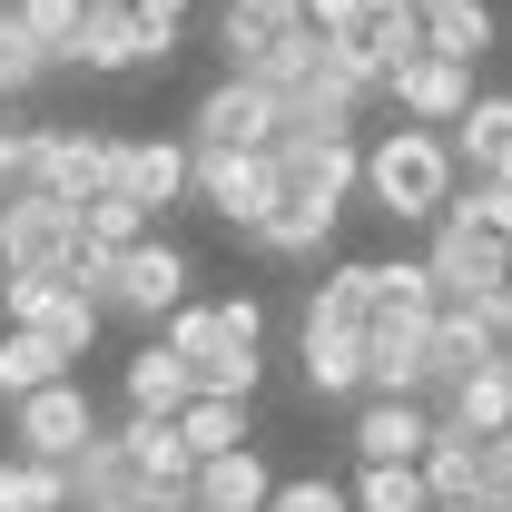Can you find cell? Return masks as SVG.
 Masks as SVG:
<instances>
[{
	"label": "cell",
	"instance_id": "cell-22",
	"mask_svg": "<svg viewBox=\"0 0 512 512\" xmlns=\"http://www.w3.org/2000/svg\"><path fill=\"white\" fill-rule=\"evenodd\" d=\"M434 414H453L463 434H483V444H493V434L512 424V365H503V355H493V365H473L463 384H444V394H434Z\"/></svg>",
	"mask_w": 512,
	"mask_h": 512
},
{
	"label": "cell",
	"instance_id": "cell-41",
	"mask_svg": "<svg viewBox=\"0 0 512 512\" xmlns=\"http://www.w3.org/2000/svg\"><path fill=\"white\" fill-rule=\"evenodd\" d=\"M483 463H493V473H503V483H512V424H503V434H493V444H483Z\"/></svg>",
	"mask_w": 512,
	"mask_h": 512
},
{
	"label": "cell",
	"instance_id": "cell-14",
	"mask_svg": "<svg viewBox=\"0 0 512 512\" xmlns=\"http://www.w3.org/2000/svg\"><path fill=\"white\" fill-rule=\"evenodd\" d=\"M79 473V512H99V503H138V493H158V473H148V453L128 444V424L119 434H99V444L69 463Z\"/></svg>",
	"mask_w": 512,
	"mask_h": 512
},
{
	"label": "cell",
	"instance_id": "cell-24",
	"mask_svg": "<svg viewBox=\"0 0 512 512\" xmlns=\"http://www.w3.org/2000/svg\"><path fill=\"white\" fill-rule=\"evenodd\" d=\"M69 365H79V355H69V345L50 335V325H10V335H0V404H20L30 384L69 375Z\"/></svg>",
	"mask_w": 512,
	"mask_h": 512
},
{
	"label": "cell",
	"instance_id": "cell-35",
	"mask_svg": "<svg viewBox=\"0 0 512 512\" xmlns=\"http://www.w3.org/2000/svg\"><path fill=\"white\" fill-rule=\"evenodd\" d=\"M266 512H355V483H325V473H296V483H276V503Z\"/></svg>",
	"mask_w": 512,
	"mask_h": 512
},
{
	"label": "cell",
	"instance_id": "cell-3",
	"mask_svg": "<svg viewBox=\"0 0 512 512\" xmlns=\"http://www.w3.org/2000/svg\"><path fill=\"white\" fill-rule=\"evenodd\" d=\"M10 444H20V453H50V463H79V453L99 444V404H89V384H79V375L30 384V394L10 404Z\"/></svg>",
	"mask_w": 512,
	"mask_h": 512
},
{
	"label": "cell",
	"instance_id": "cell-12",
	"mask_svg": "<svg viewBox=\"0 0 512 512\" xmlns=\"http://www.w3.org/2000/svg\"><path fill=\"white\" fill-rule=\"evenodd\" d=\"M119 148L128 138H99V128H40V188H60V197L119 188Z\"/></svg>",
	"mask_w": 512,
	"mask_h": 512
},
{
	"label": "cell",
	"instance_id": "cell-1",
	"mask_svg": "<svg viewBox=\"0 0 512 512\" xmlns=\"http://www.w3.org/2000/svg\"><path fill=\"white\" fill-rule=\"evenodd\" d=\"M463 188V158H453V128H424V119H394L365 148V197H375V217L394 227H434Z\"/></svg>",
	"mask_w": 512,
	"mask_h": 512
},
{
	"label": "cell",
	"instance_id": "cell-17",
	"mask_svg": "<svg viewBox=\"0 0 512 512\" xmlns=\"http://www.w3.org/2000/svg\"><path fill=\"white\" fill-rule=\"evenodd\" d=\"M463 178H512V89H473V109L453 119Z\"/></svg>",
	"mask_w": 512,
	"mask_h": 512
},
{
	"label": "cell",
	"instance_id": "cell-38",
	"mask_svg": "<svg viewBox=\"0 0 512 512\" xmlns=\"http://www.w3.org/2000/svg\"><path fill=\"white\" fill-rule=\"evenodd\" d=\"M227 10H247V20H266V30H296V20H306V0H227Z\"/></svg>",
	"mask_w": 512,
	"mask_h": 512
},
{
	"label": "cell",
	"instance_id": "cell-32",
	"mask_svg": "<svg viewBox=\"0 0 512 512\" xmlns=\"http://www.w3.org/2000/svg\"><path fill=\"white\" fill-rule=\"evenodd\" d=\"M99 316H109V296H89V286H60V306H50V335H60L69 355H89V345H99Z\"/></svg>",
	"mask_w": 512,
	"mask_h": 512
},
{
	"label": "cell",
	"instance_id": "cell-2",
	"mask_svg": "<svg viewBox=\"0 0 512 512\" xmlns=\"http://www.w3.org/2000/svg\"><path fill=\"white\" fill-rule=\"evenodd\" d=\"M276 197H286V158L276 148H197V207L227 217L237 237L276 217Z\"/></svg>",
	"mask_w": 512,
	"mask_h": 512
},
{
	"label": "cell",
	"instance_id": "cell-37",
	"mask_svg": "<svg viewBox=\"0 0 512 512\" xmlns=\"http://www.w3.org/2000/svg\"><path fill=\"white\" fill-rule=\"evenodd\" d=\"M217 316H227V335H237V345H266V296H227Z\"/></svg>",
	"mask_w": 512,
	"mask_h": 512
},
{
	"label": "cell",
	"instance_id": "cell-46",
	"mask_svg": "<svg viewBox=\"0 0 512 512\" xmlns=\"http://www.w3.org/2000/svg\"><path fill=\"white\" fill-rule=\"evenodd\" d=\"M503 365H512V345H503Z\"/></svg>",
	"mask_w": 512,
	"mask_h": 512
},
{
	"label": "cell",
	"instance_id": "cell-36",
	"mask_svg": "<svg viewBox=\"0 0 512 512\" xmlns=\"http://www.w3.org/2000/svg\"><path fill=\"white\" fill-rule=\"evenodd\" d=\"M128 10L148 20V40H158V50H178V30H188V10H197V0H128Z\"/></svg>",
	"mask_w": 512,
	"mask_h": 512
},
{
	"label": "cell",
	"instance_id": "cell-40",
	"mask_svg": "<svg viewBox=\"0 0 512 512\" xmlns=\"http://www.w3.org/2000/svg\"><path fill=\"white\" fill-rule=\"evenodd\" d=\"M483 316L503 325V345H512V266H503V276H493V296H483Z\"/></svg>",
	"mask_w": 512,
	"mask_h": 512
},
{
	"label": "cell",
	"instance_id": "cell-23",
	"mask_svg": "<svg viewBox=\"0 0 512 512\" xmlns=\"http://www.w3.org/2000/svg\"><path fill=\"white\" fill-rule=\"evenodd\" d=\"M197 493H207L217 512H266L276 503V473H266L256 444H237V453H207V463H197Z\"/></svg>",
	"mask_w": 512,
	"mask_h": 512
},
{
	"label": "cell",
	"instance_id": "cell-19",
	"mask_svg": "<svg viewBox=\"0 0 512 512\" xmlns=\"http://www.w3.org/2000/svg\"><path fill=\"white\" fill-rule=\"evenodd\" d=\"M148 60H168L158 40H148V20L138 10H89V30H79V69H99V79H119V69H148Z\"/></svg>",
	"mask_w": 512,
	"mask_h": 512
},
{
	"label": "cell",
	"instance_id": "cell-13",
	"mask_svg": "<svg viewBox=\"0 0 512 512\" xmlns=\"http://www.w3.org/2000/svg\"><path fill=\"white\" fill-rule=\"evenodd\" d=\"M345 50L375 69V79H394L404 60H424V50H434V40H424V0H375V10L345 30Z\"/></svg>",
	"mask_w": 512,
	"mask_h": 512
},
{
	"label": "cell",
	"instance_id": "cell-45",
	"mask_svg": "<svg viewBox=\"0 0 512 512\" xmlns=\"http://www.w3.org/2000/svg\"><path fill=\"white\" fill-rule=\"evenodd\" d=\"M0 276H10V247H0Z\"/></svg>",
	"mask_w": 512,
	"mask_h": 512
},
{
	"label": "cell",
	"instance_id": "cell-44",
	"mask_svg": "<svg viewBox=\"0 0 512 512\" xmlns=\"http://www.w3.org/2000/svg\"><path fill=\"white\" fill-rule=\"evenodd\" d=\"M89 10H119V0H89Z\"/></svg>",
	"mask_w": 512,
	"mask_h": 512
},
{
	"label": "cell",
	"instance_id": "cell-33",
	"mask_svg": "<svg viewBox=\"0 0 512 512\" xmlns=\"http://www.w3.org/2000/svg\"><path fill=\"white\" fill-rule=\"evenodd\" d=\"M444 217H473V227H493V237H512V178H473V188H453Z\"/></svg>",
	"mask_w": 512,
	"mask_h": 512
},
{
	"label": "cell",
	"instance_id": "cell-30",
	"mask_svg": "<svg viewBox=\"0 0 512 512\" xmlns=\"http://www.w3.org/2000/svg\"><path fill=\"white\" fill-rule=\"evenodd\" d=\"M20 20H30V40L50 50V60H79V30H89V0H10Z\"/></svg>",
	"mask_w": 512,
	"mask_h": 512
},
{
	"label": "cell",
	"instance_id": "cell-16",
	"mask_svg": "<svg viewBox=\"0 0 512 512\" xmlns=\"http://www.w3.org/2000/svg\"><path fill=\"white\" fill-rule=\"evenodd\" d=\"M375 316H384V266H375V256H345V266H325V286L306 296V325L375 335Z\"/></svg>",
	"mask_w": 512,
	"mask_h": 512
},
{
	"label": "cell",
	"instance_id": "cell-42",
	"mask_svg": "<svg viewBox=\"0 0 512 512\" xmlns=\"http://www.w3.org/2000/svg\"><path fill=\"white\" fill-rule=\"evenodd\" d=\"M158 512H217V503H207V493L188 483V493H158Z\"/></svg>",
	"mask_w": 512,
	"mask_h": 512
},
{
	"label": "cell",
	"instance_id": "cell-5",
	"mask_svg": "<svg viewBox=\"0 0 512 512\" xmlns=\"http://www.w3.org/2000/svg\"><path fill=\"white\" fill-rule=\"evenodd\" d=\"M276 158H286V188H296V197H325V207H345V197L365 188V148H355V128H276Z\"/></svg>",
	"mask_w": 512,
	"mask_h": 512
},
{
	"label": "cell",
	"instance_id": "cell-18",
	"mask_svg": "<svg viewBox=\"0 0 512 512\" xmlns=\"http://www.w3.org/2000/svg\"><path fill=\"white\" fill-rule=\"evenodd\" d=\"M188 404H197V365L168 345V335L128 355V414H188Z\"/></svg>",
	"mask_w": 512,
	"mask_h": 512
},
{
	"label": "cell",
	"instance_id": "cell-31",
	"mask_svg": "<svg viewBox=\"0 0 512 512\" xmlns=\"http://www.w3.org/2000/svg\"><path fill=\"white\" fill-rule=\"evenodd\" d=\"M40 69H60L40 40H30V20L20 10H0V99H20V89H40Z\"/></svg>",
	"mask_w": 512,
	"mask_h": 512
},
{
	"label": "cell",
	"instance_id": "cell-4",
	"mask_svg": "<svg viewBox=\"0 0 512 512\" xmlns=\"http://www.w3.org/2000/svg\"><path fill=\"white\" fill-rule=\"evenodd\" d=\"M276 128H286V99H276L266 79H247V69H227V79L197 99L188 138L197 148H276Z\"/></svg>",
	"mask_w": 512,
	"mask_h": 512
},
{
	"label": "cell",
	"instance_id": "cell-26",
	"mask_svg": "<svg viewBox=\"0 0 512 512\" xmlns=\"http://www.w3.org/2000/svg\"><path fill=\"white\" fill-rule=\"evenodd\" d=\"M306 394H365V335L306 325Z\"/></svg>",
	"mask_w": 512,
	"mask_h": 512
},
{
	"label": "cell",
	"instance_id": "cell-39",
	"mask_svg": "<svg viewBox=\"0 0 512 512\" xmlns=\"http://www.w3.org/2000/svg\"><path fill=\"white\" fill-rule=\"evenodd\" d=\"M365 10H375V0H306V20H316V30H355Z\"/></svg>",
	"mask_w": 512,
	"mask_h": 512
},
{
	"label": "cell",
	"instance_id": "cell-7",
	"mask_svg": "<svg viewBox=\"0 0 512 512\" xmlns=\"http://www.w3.org/2000/svg\"><path fill=\"white\" fill-rule=\"evenodd\" d=\"M188 247H178V237H138V247L119 256V286H109V306H119V316H178V306H188Z\"/></svg>",
	"mask_w": 512,
	"mask_h": 512
},
{
	"label": "cell",
	"instance_id": "cell-6",
	"mask_svg": "<svg viewBox=\"0 0 512 512\" xmlns=\"http://www.w3.org/2000/svg\"><path fill=\"white\" fill-rule=\"evenodd\" d=\"M434 286H444V306H483L493 296V276L512 266V237L493 227H473V217H434Z\"/></svg>",
	"mask_w": 512,
	"mask_h": 512
},
{
	"label": "cell",
	"instance_id": "cell-28",
	"mask_svg": "<svg viewBox=\"0 0 512 512\" xmlns=\"http://www.w3.org/2000/svg\"><path fill=\"white\" fill-rule=\"evenodd\" d=\"M355 512H434L424 463H355Z\"/></svg>",
	"mask_w": 512,
	"mask_h": 512
},
{
	"label": "cell",
	"instance_id": "cell-8",
	"mask_svg": "<svg viewBox=\"0 0 512 512\" xmlns=\"http://www.w3.org/2000/svg\"><path fill=\"white\" fill-rule=\"evenodd\" d=\"M345 444H355V463H424L434 404H424V394H365L355 424H345Z\"/></svg>",
	"mask_w": 512,
	"mask_h": 512
},
{
	"label": "cell",
	"instance_id": "cell-21",
	"mask_svg": "<svg viewBox=\"0 0 512 512\" xmlns=\"http://www.w3.org/2000/svg\"><path fill=\"white\" fill-rule=\"evenodd\" d=\"M79 503V473L50 463V453H0V512H69Z\"/></svg>",
	"mask_w": 512,
	"mask_h": 512
},
{
	"label": "cell",
	"instance_id": "cell-47",
	"mask_svg": "<svg viewBox=\"0 0 512 512\" xmlns=\"http://www.w3.org/2000/svg\"><path fill=\"white\" fill-rule=\"evenodd\" d=\"M424 10H434V0H424Z\"/></svg>",
	"mask_w": 512,
	"mask_h": 512
},
{
	"label": "cell",
	"instance_id": "cell-43",
	"mask_svg": "<svg viewBox=\"0 0 512 512\" xmlns=\"http://www.w3.org/2000/svg\"><path fill=\"white\" fill-rule=\"evenodd\" d=\"M99 512H158V493H138V503H99Z\"/></svg>",
	"mask_w": 512,
	"mask_h": 512
},
{
	"label": "cell",
	"instance_id": "cell-29",
	"mask_svg": "<svg viewBox=\"0 0 512 512\" xmlns=\"http://www.w3.org/2000/svg\"><path fill=\"white\" fill-rule=\"evenodd\" d=\"M178 424H188L197 463H207V453H237V444H247V394H197Z\"/></svg>",
	"mask_w": 512,
	"mask_h": 512
},
{
	"label": "cell",
	"instance_id": "cell-20",
	"mask_svg": "<svg viewBox=\"0 0 512 512\" xmlns=\"http://www.w3.org/2000/svg\"><path fill=\"white\" fill-rule=\"evenodd\" d=\"M493 355H503V325L483 316V306H444V316H434V394L463 384L473 365H493Z\"/></svg>",
	"mask_w": 512,
	"mask_h": 512
},
{
	"label": "cell",
	"instance_id": "cell-34",
	"mask_svg": "<svg viewBox=\"0 0 512 512\" xmlns=\"http://www.w3.org/2000/svg\"><path fill=\"white\" fill-rule=\"evenodd\" d=\"M40 188V128H0V207Z\"/></svg>",
	"mask_w": 512,
	"mask_h": 512
},
{
	"label": "cell",
	"instance_id": "cell-15",
	"mask_svg": "<svg viewBox=\"0 0 512 512\" xmlns=\"http://www.w3.org/2000/svg\"><path fill=\"white\" fill-rule=\"evenodd\" d=\"M335 217H345V207H325V197H276V217H266V227H247V247L256 256H276V266H306V256H325L335 247Z\"/></svg>",
	"mask_w": 512,
	"mask_h": 512
},
{
	"label": "cell",
	"instance_id": "cell-9",
	"mask_svg": "<svg viewBox=\"0 0 512 512\" xmlns=\"http://www.w3.org/2000/svg\"><path fill=\"white\" fill-rule=\"evenodd\" d=\"M0 247H10V266H69V247H79V197L60 188H30L0 207Z\"/></svg>",
	"mask_w": 512,
	"mask_h": 512
},
{
	"label": "cell",
	"instance_id": "cell-10",
	"mask_svg": "<svg viewBox=\"0 0 512 512\" xmlns=\"http://www.w3.org/2000/svg\"><path fill=\"white\" fill-rule=\"evenodd\" d=\"M384 99H394V119H424V128H453L473 109V60H453V50H424V60H404L384 79Z\"/></svg>",
	"mask_w": 512,
	"mask_h": 512
},
{
	"label": "cell",
	"instance_id": "cell-11",
	"mask_svg": "<svg viewBox=\"0 0 512 512\" xmlns=\"http://www.w3.org/2000/svg\"><path fill=\"white\" fill-rule=\"evenodd\" d=\"M119 188L148 197L158 217H168V207H197V138H128L119 148Z\"/></svg>",
	"mask_w": 512,
	"mask_h": 512
},
{
	"label": "cell",
	"instance_id": "cell-25",
	"mask_svg": "<svg viewBox=\"0 0 512 512\" xmlns=\"http://www.w3.org/2000/svg\"><path fill=\"white\" fill-rule=\"evenodd\" d=\"M79 237H89V247H109V256H128L138 237H158V207H148V197H128V188H99V197H79Z\"/></svg>",
	"mask_w": 512,
	"mask_h": 512
},
{
	"label": "cell",
	"instance_id": "cell-27",
	"mask_svg": "<svg viewBox=\"0 0 512 512\" xmlns=\"http://www.w3.org/2000/svg\"><path fill=\"white\" fill-rule=\"evenodd\" d=\"M424 40L453 50V60H483V50L503 40V20H493V0H434V10H424Z\"/></svg>",
	"mask_w": 512,
	"mask_h": 512
}]
</instances>
